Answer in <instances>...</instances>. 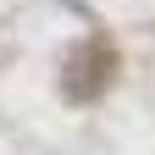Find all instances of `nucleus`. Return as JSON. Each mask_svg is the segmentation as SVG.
<instances>
[{"label": "nucleus", "mask_w": 155, "mask_h": 155, "mask_svg": "<svg viewBox=\"0 0 155 155\" xmlns=\"http://www.w3.org/2000/svg\"><path fill=\"white\" fill-rule=\"evenodd\" d=\"M111 72H116V55L105 39H89V45H78V55L67 61V94L72 100H94L105 83H111Z\"/></svg>", "instance_id": "f257e3e1"}]
</instances>
